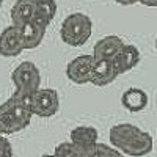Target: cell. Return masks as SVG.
<instances>
[{
  "label": "cell",
  "instance_id": "obj_1",
  "mask_svg": "<svg viewBox=\"0 0 157 157\" xmlns=\"http://www.w3.org/2000/svg\"><path fill=\"white\" fill-rule=\"evenodd\" d=\"M109 137L115 149L130 157H143L149 154L154 146L152 137L148 132L129 123L113 126Z\"/></svg>",
  "mask_w": 157,
  "mask_h": 157
},
{
  "label": "cell",
  "instance_id": "obj_2",
  "mask_svg": "<svg viewBox=\"0 0 157 157\" xmlns=\"http://www.w3.org/2000/svg\"><path fill=\"white\" fill-rule=\"evenodd\" d=\"M32 116L30 96L13 93V96L0 105V134L11 135L21 132L30 124Z\"/></svg>",
  "mask_w": 157,
  "mask_h": 157
},
{
  "label": "cell",
  "instance_id": "obj_3",
  "mask_svg": "<svg viewBox=\"0 0 157 157\" xmlns=\"http://www.w3.org/2000/svg\"><path fill=\"white\" fill-rule=\"evenodd\" d=\"M91 32H93V22L90 16L83 13H72L61 22L60 38L64 44L80 47L90 39Z\"/></svg>",
  "mask_w": 157,
  "mask_h": 157
},
{
  "label": "cell",
  "instance_id": "obj_4",
  "mask_svg": "<svg viewBox=\"0 0 157 157\" xmlns=\"http://www.w3.org/2000/svg\"><path fill=\"white\" fill-rule=\"evenodd\" d=\"M11 82L14 85V93L32 96L39 90L41 74H39V69L36 68L35 63L24 61L11 72Z\"/></svg>",
  "mask_w": 157,
  "mask_h": 157
},
{
  "label": "cell",
  "instance_id": "obj_5",
  "mask_svg": "<svg viewBox=\"0 0 157 157\" xmlns=\"http://www.w3.org/2000/svg\"><path fill=\"white\" fill-rule=\"evenodd\" d=\"M60 109L58 93L52 88H39L36 93L30 96V110L32 115L50 118L54 116Z\"/></svg>",
  "mask_w": 157,
  "mask_h": 157
},
{
  "label": "cell",
  "instance_id": "obj_6",
  "mask_svg": "<svg viewBox=\"0 0 157 157\" xmlns=\"http://www.w3.org/2000/svg\"><path fill=\"white\" fill-rule=\"evenodd\" d=\"M93 63L94 57L93 55H78L74 60H71L66 66V75L71 82L77 85H83L90 83V77H91V69H93Z\"/></svg>",
  "mask_w": 157,
  "mask_h": 157
},
{
  "label": "cell",
  "instance_id": "obj_7",
  "mask_svg": "<svg viewBox=\"0 0 157 157\" xmlns=\"http://www.w3.org/2000/svg\"><path fill=\"white\" fill-rule=\"evenodd\" d=\"M16 30L19 33V38H21L24 50L25 49H36L39 44L43 43L44 35H46V30L43 27H39V25L35 21H32V19L21 24V25H17Z\"/></svg>",
  "mask_w": 157,
  "mask_h": 157
},
{
  "label": "cell",
  "instance_id": "obj_8",
  "mask_svg": "<svg viewBox=\"0 0 157 157\" xmlns=\"http://www.w3.org/2000/svg\"><path fill=\"white\" fill-rule=\"evenodd\" d=\"M116 77H118V72L112 60H94L90 83H93L96 86H105L115 82Z\"/></svg>",
  "mask_w": 157,
  "mask_h": 157
},
{
  "label": "cell",
  "instance_id": "obj_9",
  "mask_svg": "<svg viewBox=\"0 0 157 157\" xmlns=\"http://www.w3.org/2000/svg\"><path fill=\"white\" fill-rule=\"evenodd\" d=\"M140 58H141L140 50L134 44H124L112 61L115 64V69H116L118 75H120V74H124L130 69H134L140 63Z\"/></svg>",
  "mask_w": 157,
  "mask_h": 157
},
{
  "label": "cell",
  "instance_id": "obj_10",
  "mask_svg": "<svg viewBox=\"0 0 157 157\" xmlns=\"http://www.w3.org/2000/svg\"><path fill=\"white\" fill-rule=\"evenodd\" d=\"M126 43L120 36L116 35H109L105 38L99 39L93 47V57L94 60H113L116 54L121 50V47Z\"/></svg>",
  "mask_w": 157,
  "mask_h": 157
},
{
  "label": "cell",
  "instance_id": "obj_11",
  "mask_svg": "<svg viewBox=\"0 0 157 157\" xmlns=\"http://www.w3.org/2000/svg\"><path fill=\"white\" fill-rule=\"evenodd\" d=\"M24 50L19 33L14 25L6 27L0 33V55L2 57H17Z\"/></svg>",
  "mask_w": 157,
  "mask_h": 157
},
{
  "label": "cell",
  "instance_id": "obj_12",
  "mask_svg": "<svg viewBox=\"0 0 157 157\" xmlns=\"http://www.w3.org/2000/svg\"><path fill=\"white\" fill-rule=\"evenodd\" d=\"M148 94L143 91L141 88H127L123 96H121V104H123V107L129 112H132V113H137V112H141V110H145L146 105H148Z\"/></svg>",
  "mask_w": 157,
  "mask_h": 157
},
{
  "label": "cell",
  "instance_id": "obj_13",
  "mask_svg": "<svg viewBox=\"0 0 157 157\" xmlns=\"http://www.w3.org/2000/svg\"><path fill=\"white\" fill-rule=\"evenodd\" d=\"M55 14H57V2L55 0H36L32 21H35L44 30H47L49 24L55 17Z\"/></svg>",
  "mask_w": 157,
  "mask_h": 157
},
{
  "label": "cell",
  "instance_id": "obj_14",
  "mask_svg": "<svg viewBox=\"0 0 157 157\" xmlns=\"http://www.w3.org/2000/svg\"><path fill=\"white\" fill-rule=\"evenodd\" d=\"M71 143L74 145L80 146V148H85V149H90L93 148L96 143H98V130L91 126H77L71 130Z\"/></svg>",
  "mask_w": 157,
  "mask_h": 157
},
{
  "label": "cell",
  "instance_id": "obj_15",
  "mask_svg": "<svg viewBox=\"0 0 157 157\" xmlns=\"http://www.w3.org/2000/svg\"><path fill=\"white\" fill-rule=\"evenodd\" d=\"M35 3L36 0H16V3L13 5L11 8V21L14 25V27H17V25L27 22L33 17V11H35Z\"/></svg>",
  "mask_w": 157,
  "mask_h": 157
},
{
  "label": "cell",
  "instance_id": "obj_16",
  "mask_svg": "<svg viewBox=\"0 0 157 157\" xmlns=\"http://www.w3.org/2000/svg\"><path fill=\"white\" fill-rule=\"evenodd\" d=\"M54 154L57 157H90L91 148L85 149V148H80V146L74 145V143H71V141H63V143H60V145L55 146Z\"/></svg>",
  "mask_w": 157,
  "mask_h": 157
},
{
  "label": "cell",
  "instance_id": "obj_17",
  "mask_svg": "<svg viewBox=\"0 0 157 157\" xmlns=\"http://www.w3.org/2000/svg\"><path fill=\"white\" fill-rule=\"evenodd\" d=\"M90 157H124L118 149H115L113 146L104 145V143H96L91 148V154Z\"/></svg>",
  "mask_w": 157,
  "mask_h": 157
},
{
  "label": "cell",
  "instance_id": "obj_18",
  "mask_svg": "<svg viewBox=\"0 0 157 157\" xmlns=\"http://www.w3.org/2000/svg\"><path fill=\"white\" fill-rule=\"evenodd\" d=\"M0 157H13V146L5 135H0Z\"/></svg>",
  "mask_w": 157,
  "mask_h": 157
},
{
  "label": "cell",
  "instance_id": "obj_19",
  "mask_svg": "<svg viewBox=\"0 0 157 157\" xmlns=\"http://www.w3.org/2000/svg\"><path fill=\"white\" fill-rule=\"evenodd\" d=\"M116 3H120V5H123V6H130V5H134V3H137L138 0H115Z\"/></svg>",
  "mask_w": 157,
  "mask_h": 157
},
{
  "label": "cell",
  "instance_id": "obj_20",
  "mask_svg": "<svg viewBox=\"0 0 157 157\" xmlns=\"http://www.w3.org/2000/svg\"><path fill=\"white\" fill-rule=\"evenodd\" d=\"M138 2H140L141 5H145V6H151V8L157 6V0H138Z\"/></svg>",
  "mask_w": 157,
  "mask_h": 157
},
{
  "label": "cell",
  "instance_id": "obj_21",
  "mask_svg": "<svg viewBox=\"0 0 157 157\" xmlns=\"http://www.w3.org/2000/svg\"><path fill=\"white\" fill-rule=\"evenodd\" d=\"M41 157H57L55 154H44V155H41Z\"/></svg>",
  "mask_w": 157,
  "mask_h": 157
},
{
  "label": "cell",
  "instance_id": "obj_22",
  "mask_svg": "<svg viewBox=\"0 0 157 157\" xmlns=\"http://www.w3.org/2000/svg\"><path fill=\"white\" fill-rule=\"evenodd\" d=\"M2 2H3V0H0V6H2Z\"/></svg>",
  "mask_w": 157,
  "mask_h": 157
},
{
  "label": "cell",
  "instance_id": "obj_23",
  "mask_svg": "<svg viewBox=\"0 0 157 157\" xmlns=\"http://www.w3.org/2000/svg\"><path fill=\"white\" fill-rule=\"evenodd\" d=\"M155 47H157V39H155Z\"/></svg>",
  "mask_w": 157,
  "mask_h": 157
},
{
  "label": "cell",
  "instance_id": "obj_24",
  "mask_svg": "<svg viewBox=\"0 0 157 157\" xmlns=\"http://www.w3.org/2000/svg\"><path fill=\"white\" fill-rule=\"evenodd\" d=\"M0 135H2V134H0Z\"/></svg>",
  "mask_w": 157,
  "mask_h": 157
}]
</instances>
